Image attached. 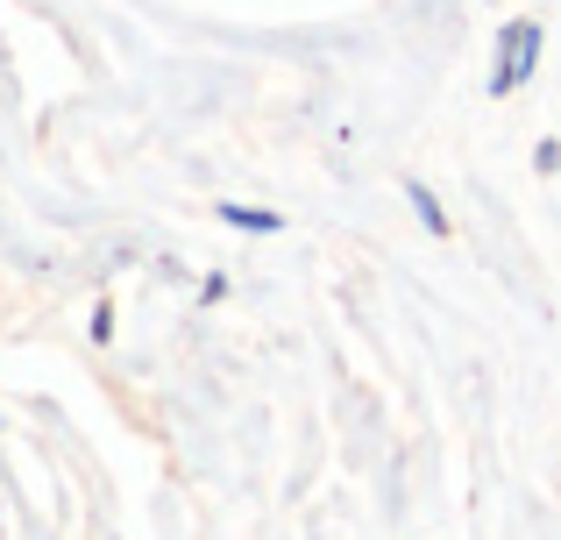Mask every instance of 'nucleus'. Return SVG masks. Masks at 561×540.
<instances>
[{
	"mask_svg": "<svg viewBox=\"0 0 561 540\" xmlns=\"http://www.w3.org/2000/svg\"><path fill=\"white\" fill-rule=\"evenodd\" d=\"M405 199H412V214L426 221V235H448V214H440V199L426 193V185H405Z\"/></svg>",
	"mask_w": 561,
	"mask_h": 540,
	"instance_id": "7ed1b4c3",
	"label": "nucleus"
},
{
	"mask_svg": "<svg viewBox=\"0 0 561 540\" xmlns=\"http://www.w3.org/2000/svg\"><path fill=\"white\" fill-rule=\"evenodd\" d=\"M220 221H228V228H249V235H277V228H285L277 214H263V207H220Z\"/></svg>",
	"mask_w": 561,
	"mask_h": 540,
	"instance_id": "f03ea898",
	"label": "nucleus"
},
{
	"mask_svg": "<svg viewBox=\"0 0 561 540\" xmlns=\"http://www.w3.org/2000/svg\"><path fill=\"white\" fill-rule=\"evenodd\" d=\"M534 57H540V22H512L505 43H497V79H491V93L526 85V79H534Z\"/></svg>",
	"mask_w": 561,
	"mask_h": 540,
	"instance_id": "f257e3e1",
	"label": "nucleus"
}]
</instances>
